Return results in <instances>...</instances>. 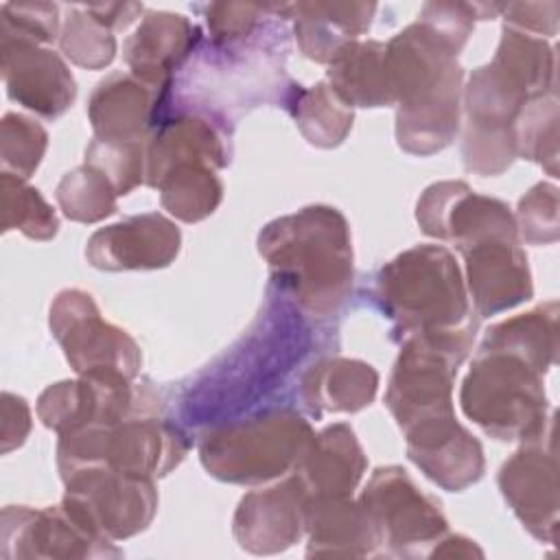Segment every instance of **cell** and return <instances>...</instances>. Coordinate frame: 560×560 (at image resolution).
<instances>
[{
  "instance_id": "obj_1",
  "label": "cell",
  "mask_w": 560,
  "mask_h": 560,
  "mask_svg": "<svg viewBox=\"0 0 560 560\" xmlns=\"http://www.w3.org/2000/svg\"><path fill=\"white\" fill-rule=\"evenodd\" d=\"M284 295H269L252 328L219 361L208 365L182 398L188 424L232 420L273 392L308 352L313 337Z\"/></svg>"
},
{
  "instance_id": "obj_2",
  "label": "cell",
  "mask_w": 560,
  "mask_h": 560,
  "mask_svg": "<svg viewBox=\"0 0 560 560\" xmlns=\"http://www.w3.org/2000/svg\"><path fill=\"white\" fill-rule=\"evenodd\" d=\"M258 254L271 284L308 317L335 315L352 291V238L332 206H306L269 221L258 232Z\"/></svg>"
},
{
  "instance_id": "obj_3",
  "label": "cell",
  "mask_w": 560,
  "mask_h": 560,
  "mask_svg": "<svg viewBox=\"0 0 560 560\" xmlns=\"http://www.w3.org/2000/svg\"><path fill=\"white\" fill-rule=\"evenodd\" d=\"M376 302L396 332L418 337L457 365L468 357L477 315L455 256L442 245L405 249L376 273Z\"/></svg>"
},
{
  "instance_id": "obj_4",
  "label": "cell",
  "mask_w": 560,
  "mask_h": 560,
  "mask_svg": "<svg viewBox=\"0 0 560 560\" xmlns=\"http://www.w3.org/2000/svg\"><path fill=\"white\" fill-rule=\"evenodd\" d=\"M315 431L293 407H269L249 418L210 424L199 435V462L225 483L256 486L293 472Z\"/></svg>"
},
{
  "instance_id": "obj_5",
  "label": "cell",
  "mask_w": 560,
  "mask_h": 560,
  "mask_svg": "<svg viewBox=\"0 0 560 560\" xmlns=\"http://www.w3.org/2000/svg\"><path fill=\"white\" fill-rule=\"evenodd\" d=\"M459 405L468 420L503 442H529L551 431L542 374L503 350H477Z\"/></svg>"
},
{
  "instance_id": "obj_6",
  "label": "cell",
  "mask_w": 560,
  "mask_h": 560,
  "mask_svg": "<svg viewBox=\"0 0 560 560\" xmlns=\"http://www.w3.org/2000/svg\"><path fill=\"white\" fill-rule=\"evenodd\" d=\"M190 448L186 433L162 418L129 416L112 427H90L59 435L57 468L61 479L88 466H109L140 477H164Z\"/></svg>"
},
{
  "instance_id": "obj_7",
  "label": "cell",
  "mask_w": 560,
  "mask_h": 560,
  "mask_svg": "<svg viewBox=\"0 0 560 560\" xmlns=\"http://www.w3.org/2000/svg\"><path fill=\"white\" fill-rule=\"evenodd\" d=\"M66 512L90 534L118 542L144 532L158 512L155 479L88 466L63 477Z\"/></svg>"
},
{
  "instance_id": "obj_8",
  "label": "cell",
  "mask_w": 560,
  "mask_h": 560,
  "mask_svg": "<svg viewBox=\"0 0 560 560\" xmlns=\"http://www.w3.org/2000/svg\"><path fill=\"white\" fill-rule=\"evenodd\" d=\"M48 324L66 361L79 376L133 381L140 374V346L127 330L101 315L88 291H59L50 304Z\"/></svg>"
},
{
  "instance_id": "obj_9",
  "label": "cell",
  "mask_w": 560,
  "mask_h": 560,
  "mask_svg": "<svg viewBox=\"0 0 560 560\" xmlns=\"http://www.w3.org/2000/svg\"><path fill=\"white\" fill-rule=\"evenodd\" d=\"M359 501L378 529L381 556H429L448 532L440 501L420 490L402 466H378Z\"/></svg>"
},
{
  "instance_id": "obj_10",
  "label": "cell",
  "mask_w": 560,
  "mask_h": 560,
  "mask_svg": "<svg viewBox=\"0 0 560 560\" xmlns=\"http://www.w3.org/2000/svg\"><path fill=\"white\" fill-rule=\"evenodd\" d=\"M416 221L427 236L453 243L459 254L483 241L518 238L510 206L475 192L462 179L427 186L416 203Z\"/></svg>"
},
{
  "instance_id": "obj_11",
  "label": "cell",
  "mask_w": 560,
  "mask_h": 560,
  "mask_svg": "<svg viewBox=\"0 0 560 560\" xmlns=\"http://www.w3.org/2000/svg\"><path fill=\"white\" fill-rule=\"evenodd\" d=\"M457 363L431 343L407 337L394 361L385 407L402 433L431 420L455 416L453 383Z\"/></svg>"
},
{
  "instance_id": "obj_12",
  "label": "cell",
  "mask_w": 560,
  "mask_h": 560,
  "mask_svg": "<svg viewBox=\"0 0 560 560\" xmlns=\"http://www.w3.org/2000/svg\"><path fill=\"white\" fill-rule=\"evenodd\" d=\"M2 558H120L122 549L81 527L63 505H7L0 516Z\"/></svg>"
},
{
  "instance_id": "obj_13",
  "label": "cell",
  "mask_w": 560,
  "mask_h": 560,
  "mask_svg": "<svg viewBox=\"0 0 560 560\" xmlns=\"http://www.w3.org/2000/svg\"><path fill=\"white\" fill-rule=\"evenodd\" d=\"M497 483L521 525L536 540L556 542L560 490L551 431L523 442V446L503 462Z\"/></svg>"
},
{
  "instance_id": "obj_14",
  "label": "cell",
  "mask_w": 560,
  "mask_h": 560,
  "mask_svg": "<svg viewBox=\"0 0 560 560\" xmlns=\"http://www.w3.org/2000/svg\"><path fill=\"white\" fill-rule=\"evenodd\" d=\"M133 381L79 376L48 385L37 398V416L57 435L90 427H112L133 416Z\"/></svg>"
},
{
  "instance_id": "obj_15",
  "label": "cell",
  "mask_w": 560,
  "mask_h": 560,
  "mask_svg": "<svg viewBox=\"0 0 560 560\" xmlns=\"http://www.w3.org/2000/svg\"><path fill=\"white\" fill-rule=\"evenodd\" d=\"M0 70L9 98L42 118H59L77 98L68 63L35 42L0 37Z\"/></svg>"
},
{
  "instance_id": "obj_16",
  "label": "cell",
  "mask_w": 560,
  "mask_h": 560,
  "mask_svg": "<svg viewBox=\"0 0 560 560\" xmlns=\"http://www.w3.org/2000/svg\"><path fill=\"white\" fill-rule=\"evenodd\" d=\"M179 247V228L160 212H144L98 228L88 238L85 258L101 271H147L168 267Z\"/></svg>"
},
{
  "instance_id": "obj_17",
  "label": "cell",
  "mask_w": 560,
  "mask_h": 560,
  "mask_svg": "<svg viewBox=\"0 0 560 560\" xmlns=\"http://www.w3.org/2000/svg\"><path fill=\"white\" fill-rule=\"evenodd\" d=\"M306 492L291 472L280 483L247 492L234 512L232 534L241 549L271 556L293 547L304 534Z\"/></svg>"
},
{
  "instance_id": "obj_18",
  "label": "cell",
  "mask_w": 560,
  "mask_h": 560,
  "mask_svg": "<svg viewBox=\"0 0 560 560\" xmlns=\"http://www.w3.org/2000/svg\"><path fill=\"white\" fill-rule=\"evenodd\" d=\"M466 291L477 317H490L534 295L532 271L518 238H492L464 254Z\"/></svg>"
},
{
  "instance_id": "obj_19",
  "label": "cell",
  "mask_w": 560,
  "mask_h": 560,
  "mask_svg": "<svg viewBox=\"0 0 560 560\" xmlns=\"http://www.w3.org/2000/svg\"><path fill=\"white\" fill-rule=\"evenodd\" d=\"M405 440L407 457L442 490L462 492L483 477L481 442L455 416L420 424Z\"/></svg>"
},
{
  "instance_id": "obj_20",
  "label": "cell",
  "mask_w": 560,
  "mask_h": 560,
  "mask_svg": "<svg viewBox=\"0 0 560 560\" xmlns=\"http://www.w3.org/2000/svg\"><path fill=\"white\" fill-rule=\"evenodd\" d=\"M168 85H153L131 72L103 79L88 101L94 138L114 142H147Z\"/></svg>"
},
{
  "instance_id": "obj_21",
  "label": "cell",
  "mask_w": 560,
  "mask_h": 560,
  "mask_svg": "<svg viewBox=\"0 0 560 560\" xmlns=\"http://www.w3.org/2000/svg\"><path fill=\"white\" fill-rule=\"evenodd\" d=\"M230 133L203 112H182L162 120L147 140V182L151 188L179 162L208 164L214 171L230 164Z\"/></svg>"
},
{
  "instance_id": "obj_22",
  "label": "cell",
  "mask_w": 560,
  "mask_h": 560,
  "mask_svg": "<svg viewBox=\"0 0 560 560\" xmlns=\"http://www.w3.org/2000/svg\"><path fill=\"white\" fill-rule=\"evenodd\" d=\"M304 534L308 558L381 556L378 529L363 503L352 497L308 499Z\"/></svg>"
},
{
  "instance_id": "obj_23",
  "label": "cell",
  "mask_w": 560,
  "mask_h": 560,
  "mask_svg": "<svg viewBox=\"0 0 560 560\" xmlns=\"http://www.w3.org/2000/svg\"><path fill=\"white\" fill-rule=\"evenodd\" d=\"M199 28L182 13L147 11L122 46L131 74L153 85H171V77L199 42Z\"/></svg>"
},
{
  "instance_id": "obj_24",
  "label": "cell",
  "mask_w": 560,
  "mask_h": 560,
  "mask_svg": "<svg viewBox=\"0 0 560 560\" xmlns=\"http://www.w3.org/2000/svg\"><path fill=\"white\" fill-rule=\"evenodd\" d=\"M293 18V31L304 57L317 63H332L343 48L370 31L376 13L374 2H293L273 7Z\"/></svg>"
},
{
  "instance_id": "obj_25",
  "label": "cell",
  "mask_w": 560,
  "mask_h": 560,
  "mask_svg": "<svg viewBox=\"0 0 560 560\" xmlns=\"http://www.w3.org/2000/svg\"><path fill=\"white\" fill-rule=\"evenodd\" d=\"M365 468L368 457L357 433L350 424L335 422L313 435L293 475L308 499L352 497Z\"/></svg>"
},
{
  "instance_id": "obj_26",
  "label": "cell",
  "mask_w": 560,
  "mask_h": 560,
  "mask_svg": "<svg viewBox=\"0 0 560 560\" xmlns=\"http://www.w3.org/2000/svg\"><path fill=\"white\" fill-rule=\"evenodd\" d=\"M378 392V372L348 357H328L313 363L300 383L302 400L317 413H354L365 409Z\"/></svg>"
},
{
  "instance_id": "obj_27",
  "label": "cell",
  "mask_w": 560,
  "mask_h": 560,
  "mask_svg": "<svg viewBox=\"0 0 560 560\" xmlns=\"http://www.w3.org/2000/svg\"><path fill=\"white\" fill-rule=\"evenodd\" d=\"M462 79H455L431 96L396 107V142L411 155H433L446 149L459 131Z\"/></svg>"
},
{
  "instance_id": "obj_28",
  "label": "cell",
  "mask_w": 560,
  "mask_h": 560,
  "mask_svg": "<svg viewBox=\"0 0 560 560\" xmlns=\"http://www.w3.org/2000/svg\"><path fill=\"white\" fill-rule=\"evenodd\" d=\"M326 83L350 107H389L394 96L385 68V44L378 39L352 42L328 63Z\"/></svg>"
},
{
  "instance_id": "obj_29",
  "label": "cell",
  "mask_w": 560,
  "mask_h": 560,
  "mask_svg": "<svg viewBox=\"0 0 560 560\" xmlns=\"http://www.w3.org/2000/svg\"><path fill=\"white\" fill-rule=\"evenodd\" d=\"M558 302L549 300L516 317L490 326L479 343L481 350H503L529 363L542 376L556 363L558 352Z\"/></svg>"
},
{
  "instance_id": "obj_30",
  "label": "cell",
  "mask_w": 560,
  "mask_h": 560,
  "mask_svg": "<svg viewBox=\"0 0 560 560\" xmlns=\"http://www.w3.org/2000/svg\"><path fill=\"white\" fill-rule=\"evenodd\" d=\"M532 96L536 94H532L521 79L492 59L490 63L472 70L462 92L466 125L512 129L521 107Z\"/></svg>"
},
{
  "instance_id": "obj_31",
  "label": "cell",
  "mask_w": 560,
  "mask_h": 560,
  "mask_svg": "<svg viewBox=\"0 0 560 560\" xmlns=\"http://www.w3.org/2000/svg\"><path fill=\"white\" fill-rule=\"evenodd\" d=\"M284 103L298 129L313 147H339L352 129V107L346 105L326 81H317L311 88L293 85Z\"/></svg>"
},
{
  "instance_id": "obj_32",
  "label": "cell",
  "mask_w": 560,
  "mask_h": 560,
  "mask_svg": "<svg viewBox=\"0 0 560 560\" xmlns=\"http://www.w3.org/2000/svg\"><path fill=\"white\" fill-rule=\"evenodd\" d=\"M155 188L162 208L184 223L203 221L223 199V182L217 171L199 162H179L171 166Z\"/></svg>"
},
{
  "instance_id": "obj_33",
  "label": "cell",
  "mask_w": 560,
  "mask_h": 560,
  "mask_svg": "<svg viewBox=\"0 0 560 560\" xmlns=\"http://www.w3.org/2000/svg\"><path fill=\"white\" fill-rule=\"evenodd\" d=\"M516 155L540 164L558 177V92L556 88L525 101L514 120Z\"/></svg>"
},
{
  "instance_id": "obj_34",
  "label": "cell",
  "mask_w": 560,
  "mask_h": 560,
  "mask_svg": "<svg viewBox=\"0 0 560 560\" xmlns=\"http://www.w3.org/2000/svg\"><path fill=\"white\" fill-rule=\"evenodd\" d=\"M494 61L521 79L532 94L556 88V52L553 46L538 35L503 24Z\"/></svg>"
},
{
  "instance_id": "obj_35",
  "label": "cell",
  "mask_w": 560,
  "mask_h": 560,
  "mask_svg": "<svg viewBox=\"0 0 560 560\" xmlns=\"http://www.w3.org/2000/svg\"><path fill=\"white\" fill-rule=\"evenodd\" d=\"M0 214L2 232L18 230L33 241H50L59 230L52 206L26 179L11 173L0 175Z\"/></svg>"
},
{
  "instance_id": "obj_36",
  "label": "cell",
  "mask_w": 560,
  "mask_h": 560,
  "mask_svg": "<svg viewBox=\"0 0 560 560\" xmlns=\"http://www.w3.org/2000/svg\"><path fill=\"white\" fill-rule=\"evenodd\" d=\"M55 197L70 221L98 223L116 212L118 192L98 168L81 164L61 177Z\"/></svg>"
},
{
  "instance_id": "obj_37",
  "label": "cell",
  "mask_w": 560,
  "mask_h": 560,
  "mask_svg": "<svg viewBox=\"0 0 560 560\" xmlns=\"http://www.w3.org/2000/svg\"><path fill=\"white\" fill-rule=\"evenodd\" d=\"M59 48L74 66L101 70L116 57V37L109 26L81 4L68 11L59 33Z\"/></svg>"
},
{
  "instance_id": "obj_38",
  "label": "cell",
  "mask_w": 560,
  "mask_h": 560,
  "mask_svg": "<svg viewBox=\"0 0 560 560\" xmlns=\"http://www.w3.org/2000/svg\"><path fill=\"white\" fill-rule=\"evenodd\" d=\"M48 147L46 129L18 112H7L0 122V162L2 173H11L20 179H28Z\"/></svg>"
},
{
  "instance_id": "obj_39",
  "label": "cell",
  "mask_w": 560,
  "mask_h": 560,
  "mask_svg": "<svg viewBox=\"0 0 560 560\" xmlns=\"http://www.w3.org/2000/svg\"><path fill=\"white\" fill-rule=\"evenodd\" d=\"M85 164L98 168L116 188L118 197L129 195L147 182V142H114L92 138L85 149Z\"/></svg>"
},
{
  "instance_id": "obj_40",
  "label": "cell",
  "mask_w": 560,
  "mask_h": 560,
  "mask_svg": "<svg viewBox=\"0 0 560 560\" xmlns=\"http://www.w3.org/2000/svg\"><path fill=\"white\" fill-rule=\"evenodd\" d=\"M516 158L518 155L512 129H486L472 125L464 127L462 160L468 173L494 177L505 173Z\"/></svg>"
},
{
  "instance_id": "obj_41",
  "label": "cell",
  "mask_w": 560,
  "mask_h": 560,
  "mask_svg": "<svg viewBox=\"0 0 560 560\" xmlns=\"http://www.w3.org/2000/svg\"><path fill=\"white\" fill-rule=\"evenodd\" d=\"M518 238L529 245H551L560 236L558 221V186L540 182L532 186L518 201L514 214Z\"/></svg>"
},
{
  "instance_id": "obj_42",
  "label": "cell",
  "mask_w": 560,
  "mask_h": 560,
  "mask_svg": "<svg viewBox=\"0 0 560 560\" xmlns=\"http://www.w3.org/2000/svg\"><path fill=\"white\" fill-rule=\"evenodd\" d=\"M59 33V7L52 2H4L0 7V37L48 44Z\"/></svg>"
},
{
  "instance_id": "obj_43",
  "label": "cell",
  "mask_w": 560,
  "mask_h": 560,
  "mask_svg": "<svg viewBox=\"0 0 560 560\" xmlns=\"http://www.w3.org/2000/svg\"><path fill=\"white\" fill-rule=\"evenodd\" d=\"M203 11L212 39L221 46H228L249 37L269 7L249 2H212L206 4Z\"/></svg>"
},
{
  "instance_id": "obj_44",
  "label": "cell",
  "mask_w": 560,
  "mask_h": 560,
  "mask_svg": "<svg viewBox=\"0 0 560 560\" xmlns=\"http://www.w3.org/2000/svg\"><path fill=\"white\" fill-rule=\"evenodd\" d=\"M503 24L538 37H553L558 31V2H508L501 4Z\"/></svg>"
},
{
  "instance_id": "obj_45",
  "label": "cell",
  "mask_w": 560,
  "mask_h": 560,
  "mask_svg": "<svg viewBox=\"0 0 560 560\" xmlns=\"http://www.w3.org/2000/svg\"><path fill=\"white\" fill-rule=\"evenodd\" d=\"M31 409L22 396L2 392V420H0V442L2 453H11L22 446L31 433Z\"/></svg>"
},
{
  "instance_id": "obj_46",
  "label": "cell",
  "mask_w": 560,
  "mask_h": 560,
  "mask_svg": "<svg viewBox=\"0 0 560 560\" xmlns=\"http://www.w3.org/2000/svg\"><path fill=\"white\" fill-rule=\"evenodd\" d=\"M85 9L112 31L127 28L144 11L142 4L138 2H98V4H85Z\"/></svg>"
},
{
  "instance_id": "obj_47",
  "label": "cell",
  "mask_w": 560,
  "mask_h": 560,
  "mask_svg": "<svg viewBox=\"0 0 560 560\" xmlns=\"http://www.w3.org/2000/svg\"><path fill=\"white\" fill-rule=\"evenodd\" d=\"M481 556L483 551L477 547V542L462 534H444L429 551V558H481Z\"/></svg>"
}]
</instances>
